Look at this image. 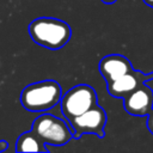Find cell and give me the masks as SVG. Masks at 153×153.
Returning <instances> with one entry per match:
<instances>
[{"label":"cell","instance_id":"obj_13","mask_svg":"<svg viewBox=\"0 0 153 153\" xmlns=\"http://www.w3.org/2000/svg\"><path fill=\"white\" fill-rule=\"evenodd\" d=\"M143 2H145L147 6H149V7H153V0H143Z\"/></svg>","mask_w":153,"mask_h":153},{"label":"cell","instance_id":"obj_3","mask_svg":"<svg viewBox=\"0 0 153 153\" xmlns=\"http://www.w3.org/2000/svg\"><path fill=\"white\" fill-rule=\"evenodd\" d=\"M31 129L45 145L50 146H63L74 137L71 126L68 127L67 122L50 114H43L36 117Z\"/></svg>","mask_w":153,"mask_h":153},{"label":"cell","instance_id":"obj_10","mask_svg":"<svg viewBox=\"0 0 153 153\" xmlns=\"http://www.w3.org/2000/svg\"><path fill=\"white\" fill-rule=\"evenodd\" d=\"M146 126H147L148 130L151 131V134H153V109H152V111L147 116V123H146Z\"/></svg>","mask_w":153,"mask_h":153},{"label":"cell","instance_id":"obj_9","mask_svg":"<svg viewBox=\"0 0 153 153\" xmlns=\"http://www.w3.org/2000/svg\"><path fill=\"white\" fill-rule=\"evenodd\" d=\"M17 152H48L44 141L31 129L19 135L16 142Z\"/></svg>","mask_w":153,"mask_h":153},{"label":"cell","instance_id":"obj_8","mask_svg":"<svg viewBox=\"0 0 153 153\" xmlns=\"http://www.w3.org/2000/svg\"><path fill=\"white\" fill-rule=\"evenodd\" d=\"M98 68L106 84L118 79L120 76L134 69L131 62L126 56L120 54H111L104 56L100 60Z\"/></svg>","mask_w":153,"mask_h":153},{"label":"cell","instance_id":"obj_2","mask_svg":"<svg viewBox=\"0 0 153 153\" xmlns=\"http://www.w3.org/2000/svg\"><path fill=\"white\" fill-rule=\"evenodd\" d=\"M61 86L55 80H42L24 87L20 103L24 109L33 112L47 111L61 102Z\"/></svg>","mask_w":153,"mask_h":153},{"label":"cell","instance_id":"obj_14","mask_svg":"<svg viewBox=\"0 0 153 153\" xmlns=\"http://www.w3.org/2000/svg\"><path fill=\"white\" fill-rule=\"evenodd\" d=\"M152 79H153V72L149 73V80H152Z\"/></svg>","mask_w":153,"mask_h":153},{"label":"cell","instance_id":"obj_6","mask_svg":"<svg viewBox=\"0 0 153 153\" xmlns=\"http://www.w3.org/2000/svg\"><path fill=\"white\" fill-rule=\"evenodd\" d=\"M124 110L131 116L145 117L153 109V91L146 84L142 82L137 88L123 98Z\"/></svg>","mask_w":153,"mask_h":153},{"label":"cell","instance_id":"obj_4","mask_svg":"<svg viewBox=\"0 0 153 153\" xmlns=\"http://www.w3.org/2000/svg\"><path fill=\"white\" fill-rule=\"evenodd\" d=\"M60 105L63 116L68 121L98 105L97 93L92 86L79 84L62 96Z\"/></svg>","mask_w":153,"mask_h":153},{"label":"cell","instance_id":"obj_7","mask_svg":"<svg viewBox=\"0 0 153 153\" xmlns=\"http://www.w3.org/2000/svg\"><path fill=\"white\" fill-rule=\"evenodd\" d=\"M149 80V73L145 74L140 71L133 69L129 73L120 76L118 79L108 82L106 90L110 96L115 98H124L129 93H131L135 88H137L142 82H146Z\"/></svg>","mask_w":153,"mask_h":153},{"label":"cell","instance_id":"obj_1","mask_svg":"<svg viewBox=\"0 0 153 153\" xmlns=\"http://www.w3.org/2000/svg\"><path fill=\"white\" fill-rule=\"evenodd\" d=\"M27 31L35 43L50 50L61 49L68 43L72 36L71 26L66 22L53 17H39L33 19Z\"/></svg>","mask_w":153,"mask_h":153},{"label":"cell","instance_id":"obj_5","mask_svg":"<svg viewBox=\"0 0 153 153\" xmlns=\"http://www.w3.org/2000/svg\"><path fill=\"white\" fill-rule=\"evenodd\" d=\"M73 130L74 139H80L85 134H93L98 137L104 136V127L106 124V112L99 105L93 106L86 112L68 120Z\"/></svg>","mask_w":153,"mask_h":153},{"label":"cell","instance_id":"obj_11","mask_svg":"<svg viewBox=\"0 0 153 153\" xmlns=\"http://www.w3.org/2000/svg\"><path fill=\"white\" fill-rule=\"evenodd\" d=\"M7 147H8L7 141H6V140H0V152L6 151V149H7Z\"/></svg>","mask_w":153,"mask_h":153},{"label":"cell","instance_id":"obj_12","mask_svg":"<svg viewBox=\"0 0 153 153\" xmlns=\"http://www.w3.org/2000/svg\"><path fill=\"white\" fill-rule=\"evenodd\" d=\"M104 4H106V5H111V4H115L117 0H102Z\"/></svg>","mask_w":153,"mask_h":153}]
</instances>
